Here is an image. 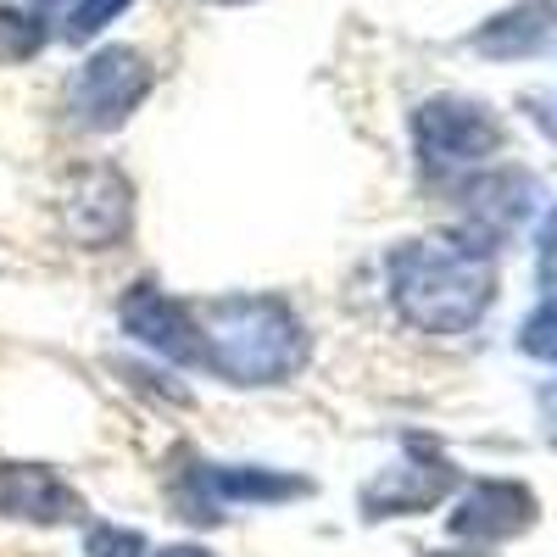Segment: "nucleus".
I'll return each mask as SVG.
<instances>
[{
	"label": "nucleus",
	"mask_w": 557,
	"mask_h": 557,
	"mask_svg": "<svg viewBox=\"0 0 557 557\" xmlns=\"http://www.w3.org/2000/svg\"><path fill=\"white\" fill-rule=\"evenodd\" d=\"M62 228L84 251H117L134 228V184L112 162L78 168L62 190Z\"/></svg>",
	"instance_id": "39448f33"
},
{
	"label": "nucleus",
	"mask_w": 557,
	"mask_h": 557,
	"mask_svg": "<svg viewBox=\"0 0 557 557\" xmlns=\"http://www.w3.org/2000/svg\"><path fill=\"white\" fill-rule=\"evenodd\" d=\"M430 557H480V552H430Z\"/></svg>",
	"instance_id": "a211bd4d"
},
{
	"label": "nucleus",
	"mask_w": 557,
	"mask_h": 557,
	"mask_svg": "<svg viewBox=\"0 0 557 557\" xmlns=\"http://www.w3.org/2000/svg\"><path fill=\"white\" fill-rule=\"evenodd\" d=\"M117 318H123V330H128L139 346H151V351L168 357L173 368L207 374V341H201L196 307L162 296L157 285H134V290L117 301Z\"/></svg>",
	"instance_id": "423d86ee"
},
{
	"label": "nucleus",
	"mask_w": 557,
	"mask_h": 557,
	"mask_svg": "<svg viewBox=\"0 0 557 557\" xmlns=\"http://www.w3.org/2000/svg\"><path fill=\"white\" fill-rule=\"evenodd\" d=\"M391 301L418 335H462L496 301V251L480 235L407 240L385 262Z\"/></svg>",
	"instance_id": "f257e3e1"
},
{
	"label": "nucleus",
	"mask_w": 557,
	"mask_h": 557,
	"mask_svg": "<svg viewBox=\"0 0 557 557\" xmlns=\"http://www.w3.org/2000/svg\"><path fill=\"white\" fill-rule=\"evenodd\" d=\"M128 7H134V0H73V12H67V28H62V34H67L73 45H84V39H96L101 28H112Z\"/></svg>",
	"instance_id": "ddd939ff"
},
{
	"label": "nucleus",
	"mask_w": 557,
	"mask_h": 557,
	"mask_svg": "<svg viewBox=\"0 0 557 557\" xmlns=\"http://www.w3.org/2000/svg\"><path fill=\"white\" fill-rule=\"evenodd\" d=\"M34 7H57V0H34Z\"/></svg>",
	"instance_id": "aec40b11"
},
{
	"label": "nucleus",
	"mask_w": 557,
	"mask_h": 557,
	"mask_svg": "<svg viewBox=\"0 0 557 557\" xmlns=\"http://www.w3.org/2000/svg\"><path fill=\"white\" fill-rule=\"evenodd\" d=\"M519 346H524L530 357H546V362H557V296H546V301L530 312V323H524Z\"/></svg>",
	"instance_id": "2eb2a0df"
},
{
	"label": "nucleus",
	"mask_w": 557,
	"mask_h": 557,
	"mask_svg": "<svg viewBox=\"0 0 557 557\" xmlns=\"http://www.w3.org/2000/svg\"><path fill=\"white\" fill-rule=\"evenodd\" d=\"M557 34V0H519L485 28H474V51L480 57H530Z\"/></svg>",
	"instance_id": "9b49d317"
},
{
	"label": "nucleus",
	"mask_w": 557,
	"mask_h": 557,
	"mask_svg": "<svg viewBox=\"0 0 557 557\" xmlns=\"http://www.w3.org/2000/svg\"><path fill=\"white\" fill-rule=\"evenodd\" d=\"M151 96V62L134 45H101L96 57H84L67 78V117L84 134H112L123 128Z\"/></svg>",
	"instance_id": "7ed1b4c3"
},
{
	"label": "nucleus",
	"mask_w": 557,
	"mask_h": 557,
	"mask_svg": "<svg viewBox=\"0 0 557 557\" xmlns=\"http://www.w3.org/2000/svg\"><path fill=\"white\" fill-rule=\"evenodd\" d=\"M84 546H89V557H146L151 552L146 535L123 530V524H89L84 530Z\"/></svg>",
	"instance_id": "4468645a"
},
{
	"label": "nucleus",
	"mask_w": 557,
	"mask_h": 557,
	"mask_svg": "<svg viewBox=\"0 0 557 557\" xmlns=\"http://www.w3.org/2000/svg\"><path fill=\"white\" fill-rule=\"evenodd\" d=\"M89 513L78 485H67L51 462H0V519L7 524H78Z\"/></svg>",
	"instance_id": "1a4fd4ad"
},
{
	"label": "nucleus",
	"mask_w": 557,
	"mask_h": 557,
	"mask_svg": "<svg viewBox=\"0 0 557 557\" xmlns=\"http://www.w3.org/2000/svg\"><path fill=\"white\" fill-rule=\"evenodd\" d=\"M451 485H457L451 462H446L430 441H412V451H407L401 462L380 469L374 480L357 491V507H362V519H407V513H424V507H435Z\"/></svg>",
	"instance_id": "0eeeda50"
},
{
	"label": "nucleus",
	"mask_w": 557,
	"mask_h": 557,
	"mask_svg": "<svg viewBox=\"0 0 557 557\" xmlns=\"http://www.w3.org/2000/svg\"><path fill=\"white\" fill-rule=\"evenodd\" d=\"M196 323L207 341V374L246 391L290 385L312 357L307 323L278 296H212L196 301Z\"/></svg>",
	"instance_id": "f03ea898"
},
{
	"label": "nucleus",
	"mask_w": 557,
	"mask_h": 557,
	"mask_svg": "<svg viewBox=\"0 0 557 557\" xmlns=\"http://www.w3.org/2000/svg\"><path fill=\"white\" fill-rule=\"evenodd\" d=\"M196 485H201V502L190 519H218L223 502L228 507H285V502L312 496L307 474L262 469V462H207V469H196Z\"/></svg>",
	"instance_id": "6e6552de"
},
{
	"label": "nucleus",
	"mask_w": 557,
	"mask_h": 557,
	"mask_svg": "<svg viewBox=\"0 0 557 557\" xmlns=\"http://www.w3.org/2000/svg\"><path fill=\"white\" fill-rule=\"evenodd\" d=\"M535 513H541V507H535L530 485H519V480H480V485H469V496L457 502L451 535L496 546V541L524 535L535 524Z\"/></svg>",
	"instance_id": "9d476101"
},
{
	"label": "nucleus",
	"mask_w": 557,
	"mask_h": 557,
	"mask_svg": "<svg viewBox=\"0 0 557 557\" xmlns=\"http://www.w3.org/2000/svg\"><path fill=\"white\" fill-rule=\"evenodd\" d=\"M546 407H552V441H557V391H546Z\"/></svg>",
	"instance_id": "f3484780"
},
{
	"label": "nucleus",
	"mask_w": 557,
	"mask_h": 557,
	"mask_svg": "<svg viewBox=\"0 0 557 557\" xmlns=\"http://www.w3.org/2000/svg\"><path fill=\"white\" fill-rule=\"evenodd\" d=\"M45 39H51V23L45 12H28V7H12V0H0V62H34L45 51Z\"/></svg>",
	"instance_id": "f8f14e48"
},
{
	"label": "nucleus",
	"mask_w": 557,
	"mask_h": 557,
	"mask_svg": "<svg viewBox=\"0 0 557 557\" xmlns=\"http://www.w3.org/2000/svg\"><path fill=\"white\" fill-rule=\"evenodd\" d=\"M412 151H418V168L435 173V178L469 173V168H485L502 151V123L480 101L435 96L412 112Z\"/></svg>",
	"instance_id": "20e7f679"
},
{
	"label": "nucleus",
	"mask_w": 557,
	"mask_h": 557,
	"mask_svg": "<svg viewBox=\"0 0 557 557\" xmlns=\"http://www.w3.org/2000/svg\"><path fill=\"white\" fill-rule=\"evenodd\" d=\"M212 7H246V0H212Z\"/></svg>",
	"instance_id": "6ab92c4d"
},
{
	"label": "nucleus",
	"mask_w": 557,
	"mask_h": 557,
	"mask_svg": "<svg viewBox=\"0 0 557 557\" xmlns=\"http://www.w3.org/2000/svg\"><path fill=\"white\" fill-rule=\"evenodd\" d=\"M157 557H218L212 546H196V541H178V546H162Z\"/></svg>",
	"instance_id": "dca6fc26"
}]
</instances>
